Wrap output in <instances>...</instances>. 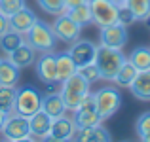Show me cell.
I'll return each mask as SVG.
<instances>
[{
    "label": "cell",
    "mask_w": 150,
    "mask_h": 142,
    "mask_svg": "<svg viewBox=\"0 0 150 142\" xmlns=\"http://www.w3.org/2000/svg\"><path fill=\"white\" fill-rule=\"evenodd\" d=\"M125 63V55L122 49H114L108 46H97V55H95V65L101 72V78L105 80H114L118 70Z\"/></svg>",
    "instance_id": "6da1fadb"
},
{
    "label": "cell",
    "mask_w": 150,
    "mask_h": 142,
    "mask_svg": "<svg viewBox=\"0 0 150 142\" xmlns=\"http://www.w3.org/2000/svg\"><path fill=\"white\" fill-rule=\"evenodd\" d=\"M89 85L91 84H89L88 80H84L78 72L72 74L70 78H67L65 82H61V91H59V95H61L67 110H72L74 112V110L78 108L82 98L89 93Z\"/></svg>",
    "instance_id": "7a4b0ae2"
},
{
    "label": "cell",
    "mask_w": 150,
    "mask_h": 142,
    "mask_svg": "<svg viewBox=\"0 0 150 142\" xmlns=\"http://www.w3.org/2000/svg\"><path fill=\"white\" fill-rule=\"evenodd\" d=\"M23 38H25L27 44H30L36 51H40V53L51 51L55 47V44H57V38H55V32L51 29V25L40 21V19L30 27L29 32L23 34Z\"/></svg>",
    "instance_id": "3957f363"
},
{
    "label": "cell",
    "mask_w": 150,
    "mask_h": 142,
    "mask_svg": "<svg viewBox=\"0 0 150 142\" xmlns=\"http://www.w3.org/2000/svg\"><path fill=\"white\" fill-rule=\"evenodd\" d=\"M93 95H95V108H97V112H99L103 121L112 117L118 112V108L122 104V95L116 87L105 85V87L97 89Z\"/></svg>",
    "instance_id": "277c9868"
},
{
    "label": "cell",
    "mask_w": 150,
    "mask_h": 142,
    "mask_svg": "<svg viewBox=\"0 0 150 142\" xmlns=\"http://www.w3.org/2000/svg\"><path fill=\"white\" fill-rule=\"evenodd\" d=\"M42 95L36 87L33 85H25V87L17 89V97H15V106H13V112L19 114V116H25L30 117L34 112L42 108Z\"/></svg>",
    "instance_id": "5b68a950"
},
{
    "label": "cell",
    "mask_w": 150,
    "mask_h": 142,
    "mask_svg": "<svg viewBox=\"0 0 150 142\" xmlns=\"http://www.w3.org/2000/svg\"><path fill=\"white\" fill-rule=\"evenodd\" d=\"M0 135L4 136L6 140H33L30 136V125H29V117L19 116L15 112H10L4 121L2 129H0Z\"/></svg>",
    "instance_id": "8992f818"
},
{
    "label": "cell",
    "mask_w": 150,
    "mask_h": 142,
    "mask_svg": "<svg viewBox=\"0 0 150 142\" xmlns=\"http://www.w3.org/2000/svg\"><path fill=\"white\" fill-rule=\"evenodd\" d=\"M89 10H91V21L99 29L118 23V4H114L112 0H89Z\"/></svg>",
    "instance_id": "52a82bcc"
},
{
    "label": "cell",
    "mask_w": 150,
    "mask_h": 142,
    "mask_svg": "<svg viewBox=\"0 0 150 142\" xmlns=\"http://www.w3.org/2000/svg\"><path fill=\"white\" fill-rule=\"evenodd\" d=\"M51 29H53V32H55V38L61 40V42H65V44L76 42L78 38H80V34H82V27L78 25L76 21H72L67 13L55 15L53 23H51Z\"/></svg>",
    "instance_id": "ba28073f"
},
{
    "label": "cell",
    "mask_w": 150,
    "mask_h": 142,
    "mask_svg": "<svg viewBox=\"0 0 150 142\" xmlns=\"http://www.w3.org/2000/svg\"><path fill=\"white\" fill-rule=\"evenodd\" d=\"M99 40H101V46L122 49V47L127 44V27L120 25V23H112V25L101 27Z\"/></svg>",
    "instance_id": "9c48e42d"
},
{
    "label": "cell",
    "mask_w": 150,
    "mask_h": 142,
    "mask_svg": "<svg viewBox=\"0 0 150 142\" xmlns=\"http://www.w3.org/2000/svg\"><path fill=\"white\" fill-rule=\"evenodd\" d=\"M69 53H70V57H72V61L76 63V66H82V65H88V63L95 61L97 46L93 44L91 40H80V38H78L76 42L70 44Z\"/></svg>",
    "instance_id": "30bf717a"
},
{
    "label": "cell",
    "mask_w": 150,
    "mask_h": 142,
    "mask_svg": "<svg viewBox=\"0 0 150 142\" xmlns=\"http://www.w3.org/2000/svg\"><path fill=\"white\" fill-rule=\"evenodd\" d=\"M74 131H76L74 120L63 114V116H59V117H53L51 127H50L48 140H72Z\"/></svg>",
    "instance_id": "8fae6325"
},
{
    "label": "cell",
    "mask_w": 150,
    "mask_h": 142,
    "mask_svg": "<svg viewBox=\"0 0 150 142\" xmlns=\"http://www.w3.org/2000/svg\"><path fill=\"white\" fill-rule=\"evenodd\" d=\"M38 21V15L34 13L30 8L23 6L21 10H17L13 15H10V29L15 30L19 34H27L30 30V27Z\"/></svg>",
    "instance_id": "7c38bea8"
},
{
    "label": "cell",
    "mask_w": 150,
    "mask_h": 142,
    "mask_svg": "<svg viewBox=\"0 0 150 142\" xmlns=\"http://www.w3.org/2000/svg\"><path fill=\"white\" fill-rule=\"evenodd\" d=\"M51 121H53V117H51L48 112H44L42 108L38 110V112H34L33 116L29 117L30 136H33V138H40V140H48Z\"/></svg>",
    "instance_id": "4fadbf2b"
},
{
    "label": "cell",
    "mask_w": 150,
    "mask_h": 142,
    "mask_svg": "<svg viewBox=\"0 0 150 142\" xmlns=\"http://www.w3.org/2000/svg\"><path fill=\"white\" fill-rule=\"evenodd\" d=\"M6 59L11 61L15 66H19V68H27V66H30V65L36 63V49L23 40L11 53H8Z\"/></svg>",
    "instance_id": "5bb4252c"
},
{
    "label": "cell",
    "mask_w": 150,
    "mask_h": 142,
    "mask_svg": "<svg viewBox=\"0 0 150 142\" xmlns=\"http://www.w3.org/2000/svg\"><path fill=\"white\" fill-rule=\"evenodd\" d=\"M36 74L42 82H53L57 76V55L51 51H44L40 59H36Z\"/></svg>",
    "instance_id": "9a60e30c"
},
{
    "label": "cell",
    "mask_w": 150,
    "mask_h": 142,
    "mask_svg": "<svg viewBox=\"0 0 150 142\" xmlns=\"http://www.w3.org/2000/svg\"><path fill=\"white\" fill-rule=\"evenodd\" d=\"M72 140H80V142H86V140H91V142L112 140V135L99 123V125H93V127H76Z\"/></svg>",
    "instance_id": "2e32d148"
},
{
    "label": "cell",
    "mask_w": 150,
    "mask_h": 142,
    "mask_svg": "<svg viewBox=\"0 0 150 142\" xmlns=\"http://www.w3.org/2000/svg\"><path fill=\"white\" fill-rule=\"evenodd\" d=\"M131 93L135 98L148 102L150 101V68L148 70H139L131 84Z\"/></svg>",
    "instance_id": "e0dca14e"
},
{
    "label": "cell",
    "mask_w": 150,
    "mask_h": 142,
    "mask_svg": "<svg viewBox=\"0 0 150 142\" xmlns=\"http://www.w3.org/2000/svg\"><path fill=\"white\" fill-rule=\"evenodd\" d=\"M76 70H78V66H76V63L72 61L69 51L57 55V76H55V80H57L59 84L65 82L67 78H70L72 74H76Z\"/></svg>",
    "instance_id": "ac0fdd59"
},
{
    "label": "cell",
    "mask_w": 150,
    "mask_h": 142,
    "mask_svg": "<svg viewBox=\"0 0 150 142\" xmlns=\"http://www.w3.org/2000/svg\"><path fill=\"white\" fill-rule=\"evenodd\" d=\"M19 76H21V68L19 66H15L8 59L0 61V85H17Z\"/></svg>",
    "instance_id": "d6986e66"
},
{
    "label": "cell",
    "mask_w": 150,
    "mask_h": 142,
    "mask_svg": "<svg viewBox=\"0 0 150 142\" xmlns=\"http://www.w3.org/2000/svg\"><path fill=\"white\" fill-rule=\"evenodd\" d=\"M42 110L48 112L51 117H59L67 112V106H65V102H63L61 95L53 93V95H44V97H42Z\"/></svg>",
    "instance_id": "ffe728a7"
},
{
    "label": "cell",
    "mask_w": 150,
    "mask_h": 142,
    "mask_svg": "<svg viewBox=\"0 0 150 142\" xmlns=\"http://www.w3.org/2000/svg\"><path fill=\"white\" fill-rule=\"evenodd\" d=\"M72 120L76 123V127H93V125L103 123L97 110H74Z\"/></svg>",
    "instance_id": "44dd1931"
},
{
    "label": "cell",
    "mask_w": 150,
    "mask_h": 142,
    "mask_svg": "<svg viewBox=\"0 0 150 142\" xmlns=\"http://www.w3.org/2000/svg\"><path fill=\"white\" fill-rule=\"evenodd\" d=\"M137 72H139V70H137L135 66H133L131 63L125 59V63L122 65V68L118 70L116 78H114L112 82H116L118 87H125V89H129V87H131V84H133V80H135V76H137Z\"/></svg>",
    "instance_id": "7402d4cb"
},
{
    "label": "cell",
    "mask_w": 150,
    "mask_h": 142,
    "mask_svg": "<svg viewBox=\"0 0 150 142\" xmlns=\"http://www.w3.org/2000/svg\"><path fill=\"white\" fill-rule=\"evenodd\" d=\"M65 13L69 15L72 21H76L80 27H86V25H89V23H93V21H91V10H89V2L80 4V6H76V8H69V10H65Z\"/></svg>",
    "instance_id": "603a6c76"
},
{
    "label": "cell",
    "mask_w": 150,
    "mask_h": 142,
    "mask_svg": "<svg viewBox=\"0 0 150 142\" xmlns=\"http://www.w3.org/2000/svg\"><path fill=\"white\" fill-rule=\"evenodd\" d=\"M127 61L131 63L137 70H148L150 68V47L141 46V47H137V49H133Z\"/></svg>",
    "instance_id": "cb8c5ba5"
},
{
    "label": "cell",
    "mask_w": 150,
    "mask_h": 142,
    "mask_svg": "<svg viewBox=\"0 0 150 142\" xmlns=\"http://www.w3.org/2000/svg\"><path fill=\"white\" fill-rule=\"evenodd\" d=\"M15 97H17V87L15 85H0V108L4 112H13Z\"/></svg>",
    "instance_id": "d4e9b609"
},
{
    "label": "cell",
    "mask_w": 150,
    "mask_h": 142,
    "mask_svg": "<svg viewBox=\"0 0 150 142\" xmlns=\"http://www.w3.org/2000/svg\"><path fill=\"white\" fill-rule=\"evenodd\" d=\"M25 40L23 38V34H19V32H15V30H8V32H4L2 36H0V49L4 51V53H11V51L15 49L21 42Z\"/></svg>",
    "instance_id": "484cf974"
},
{
    "label": "cell",
    "mask_w": 150,
    "mask_h": 142,
    "mask_svg": "<svg viewBox=\"0 0 150 142\" xmlns=\"http://www.w3.org/2000/svg\"><path fill=\"white\" fill-rule=\"evenodd\" d=\"M124 4L133 11L137 21H146L150 15V0H125Z\"/></svg>",
    "instance_id": "4316f807"
},
{
    "label": "cell",
    "mask_w": 150,
    "mask_h": 142,
    "mask_svg": "<svg viewBox=\"0 0 150 142\" xmlns=\"http://www.w3.org/2000/svg\"><path fill=\"white\" fill-rule=\"evenodd\" d=\"M135 133L141 140L150 142V112H143L135 121Z\"/></svg>",
    "instance_id": "83f0119b"
},
{
    "label": "cell",
    "mask_w": 150,
    "mask_h": 142,
    "mask_svg": "<svg viewBox=\"0 0 150 142\" xmlns=\"http://www.w3.org/2000/svg\"><path fill=\"white\" fill-rule=\"evenodd\" d=\"M76 72L80 74L84 80H88L89 84H95V82H99V80H101V72H99V68H97L95 61H93V63H88V65L78 66Z\"/></svg>",
    "instance_id": "f1b7e54d"
},
{
    "label": "cell",
    "mask_w": 150,
    "mask_h": 142,
    "mask_svg": "<svg viewBox=\"0 0 150 142\" xmlns=\"http://www.w3.org/2000/svg\"><path fill=\"white\" fill-rule=\"evenodd\" d=\"M38 6L50 15H59L65 13V0H38Z\"/></svg>",
    "instance_id": "f546056e"
},
{
    "label": "cell",
    "mask_w": 150,
    "mask_h": 142,
    "mask_svg": "<svg viewBox=\"0 0 150 142\" xmlns=\"http://www.w3.org/2000/svg\"><path fill=\"white\" fill-rule=\"evenodd\" d=\"M23 6H27L25 0H0V11L4 15H13L17 10H21Z\"/></svg>",
    "instance_id": "4dcf8cb0"
},
{
    "label": "cell",
    "mask_w": 150,
    "mask_h": 142,
    "mask_svg": "<svg viewBox=\"0 0 150 142\" xmlns=\"http://www.w3.org/2000/svg\"><path fill=\"white\" fill-rule=\"evenodd\" d=\"M135 21H137V19H135V15H133V11L129 10L125 4L118 6V23H120V25L129 27V25H133Z\"/></svg>",
    "instance_id": "1f68e13d"
},
{
    "label": "cell",
    "mask_w": 150,
    "mask_h": 142,
    "mask_svg": "<svg viewBox=\"0 0 150 142\" xmlns=\"http://www.w3.org/2000/svg\"><path fill=\"white\" fill-rule=\"evenodd\" d=\"M76 110H97V108H95V95L89 91L84 98H82V102L78 104Z\"/></svg>",
    "instance_id": "d6a6232c"
},
{
    "label": "cell",
    "mask_w": 150,
    "mask_h": 142,
    "mask_svg": "<svg viewBox=\"0 0 150 142\" xmlns=\"http://www.w3.org/2000/svg\"><path fill=\"white\" fill-rule=\"evenodd\" d=\"M46 87H44V93L42 95H53V93H59L61 91V84H59L57 80H53V82H46Z\"/></svg>",
    "instance_id": "836d02e7"
},
{
    "label": "cell",
    "mask_w": 150,
    "mask_h": 142,
    "mask_svg": "<svg viewBox=\"0 0 150 142\" xmlns=\"http://www.w3.org/2000/svg\"><path fill=\"white\" fill-rule=\"evenodd\" d=\"M8 30H10V17L0 11V36H2L4 32H8Z\"/></svg>",
    "instance_id": "e575fe53"
},
{
    "label": "cell",
    "mask_w": 150,
    "mask_h": 142,
    "mask_svg": "<svg viewBox=\"0 0 150 142\" xmlns=\"http://www.w3.org/2000/svg\"><path fill=\"white\" fill-rule=\"evenodd\" d=\"M86 2H89V0H65V8L69 10V8H76L80 4H86Z\"/></svg>",
    "instance_id": "d590c367"
},
{
    "label": "cell",
    "mask_w": 150,
    "mask_h": 142,
    "mask_svg": "<svg viewBox=\"0 0 150 142\" xmlns=\"http://www.w3.org/2000/svg\"><path fill=\"white\" fill-rule=\"evenodd\" d=\"M6 117H8V112H4V110L0 108V129H2V125H4V121H6Z\"/></svg>",
    "instance_id": "8d00e7d4"
},
{
    "label": "cell",
    "mask_w": 150,
    "mask_h": 142,
    "mask_svg": "<svg viewBox=\"0 0 150 142\" xmlns=\"http://www.w3.org/2000/svg\"><path fill=\"white\" fill-rule=\"evenodd\" d=\"M112 2H114V4H118V6H122V4H124L125 0H112Z\"/></svg>",
    "instance_id": "74e56055"
},
{
    "label": "cell",
    "mask_w": 150,
    "mask_h": 142,
    "mask_svg": "<svg viewBox=\"0 0 150 142\" xmlns=\"http://www.w3.org/2000/svg\"><path fill=\"white\" fill-rule=\"evenodd\" d=\"M144 23H146V27H148V29H150V15H148V17H146V21H144Z\"/></svg>",
    "instance_id": "f35d334b"
},
{
    "label": "cell",
    "mask_w": 150,
    "mask_h": 142,
    "mask_svg": "<svg viewBox=\"0 0 150 142\" xmlns=\"http://www.w3.org/2000/svg\"><path fill=\"white\" fill-rule=\"evenodd\" d=\"M0 61H2V59H0Z\"/></svg>",
    "instance_id": "ab89813d"
}]
</instances>
